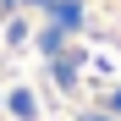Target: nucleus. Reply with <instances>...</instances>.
Listing matches in <instances>:
<instances>
[{"label": "nucleus", "mask_w": 121, "mask_h": 121, "mask_svg": "<svg viewBox=\"0 0 121 121\" xmlns=\"http://www.w3.org/2000/svg\"><path fill=\"white\" fill-rule=\"evenodd\" d=\"M0 121H121V0H0Z\"/></svg>", "instance_id": "obj_1"}]
</instances>
